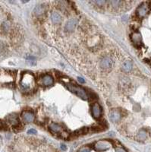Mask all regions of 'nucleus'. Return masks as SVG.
<instances>
[{
    "mask_svg": "<svg viewBox=\"0 0 151 152\" xmlns=\"http://www.w3.org/2000/svg\"><path fill=\"white\" fill-rule=\"evenodd\" d=\"M35 84L34 82V78L33 76L30 74V73H26L23 75L22 80L21 82V85L23 90L24 91H30L31 90Z\"/></svg>",
    "mask_w": 151,
    "mask_h": 152,
    "instance_id": "nucleus-1",
    "label": "nucleus"
},
{
    "mask_svg": "<svg viewBox=\"0 0 151 152\" xmlns=\"http://www.w3.org/2000/svg\"><path fill=\"white\" fill-rule=\"evenodd\" d=\"M66 86L69 88V91H71L72 93L75 94L76 95H78L79 97L82 98L83 100H87V99L88 95H87V94L86 93V91L83 88L80 87H78V86H74L73 84H68Z\"/></svg>",
    "mask_w": 151,
    "mask_h": 152,
    "instance_id": "nucleus-2",
    "label": "nucleus"
},
{
    "mask_svg": "<svg viewBox=\"0 0 151 152\" xmlns=\"http://www.w3.org/2000/svg\"><path fill=\"white\" fill-rule=\"evenodd\" d=\"M113 66V60L110 57H104L100 62V66L103 69H111Z\"/></svg>",
    "mask_w": 151,
    "mask_h": 152,
    "instance_id": "nucleus-3",
    "label": "nucleus"
},
{
    "mask_svg": "<svg viewBox=\"0 0 151 152\" xmlns=\"http://www.w3.org/2000/svg\"><path fill=\"white\" fill-rule=\"evenodd\" d=\"M110 144L106 141H99L95 145V148L97 151H105L110 148Z\"/></svg>",
    "mask_w": 151,
    "mask_h": 152,
    "instance_id": "nucleus-4",
    "label": "nucleus"
},
{
    "mask_svg": "<svg viewBox=\"0 0 151 152\" xmlns=\"http://www.w3.org/2000/svg\"><path fill=\"white\" fill-rule=\"evenodd\" d=\"M148 11H149V9H148L147 5L143 4L137 9V14L139 18H143V17H144L146 14H147Z\"/></svg>",
    "mask_w": 151,
    "mask_h": 152,
    "instance_id": "nucleus-5",
    "label": "nucleus"
},
{
    "mask_svg": "<svg viewBox=\"0 0 151 152\" xmlns=\"http://www.w3.org/2000/svg\"><path fill=\"white\" fill-rule=\"evenodd\" d=\"M22 118L23 120L26 123H31L34 120V115L31 112L29 111H24L22 113Z\"/></svg>",
    "mask_w": 151,
    "mask_h": 152,
    "instance_id": "nucleus-6",
    "label": "nucleus"
},
{
    "mask_svg": "<svg viewBox=\"0 0 151 152\" xmlns=\"http://www.w3.org/2000/svg\"><path fill=\"white\" fill-rule=\"evenodd\" d=\"M91 110H92V114H93L94 118L98 119V118L100 117V116H101V107L98 103H94L92 106Z\"/></svg>",
    "mask_w": 151,
    "mask_h": 152,
    "instance_id": "nucleus-7",
    "label": "nucleus"
},
{
    "mask_svg": "<svg viewBox=\"0 0 151 152\" xmlns=\"http://www.w3.org/2000/svg\"><path fill=\"white\" fill-rule=\"evenodd\" d=\"M110 118L111 121H112L114 123H117L121 119V114L119 111L117 110L111 111L110 113Z\"/></svg>",
    "mask_w": 151,
    "mask_h": 152,
    "instance_id": "nucleus-8",
    "label": "nucleus"
},
{
    "mask_svg": "<svg viewBox=\"0 0 151 152\" xmlns=\"http://www.w3.org/2000/svg\"><path fill=\"white\" fill-rule=\"evenodd\" d=\"M76 25H77V20L76 19H71L67 22L66 25L65 27V29L67 31H72L76 27Z\"/></svg>",
    "mask_w": 151,
    "mask_h": 152,
    "instance_id": "nucleus-9",
    "label": "nucleus"
},
{
    "mask_svg": "<svg viewBox=\"0 0 151 152\" xmlns=\"http://www.w3.org/2000/svg\"><path fill=\"white\" fill-rule=\"evenodd\" d=\"M42 83L45 86H49L53 84V78L49 75H46L42 78Z\"/></svg>",
    "mask_w": 151,
    "mask_h": 152,
    "instance_id": "nucleus-10",
    "label": "nucleus"
},
{
    "mask_svg": "<svg viewBox=\"0 0 151 152\" xmlns=\"http://www.w3.org/2000/svg\"><path fill=\"white\" fill-rule=\"evenodd\" d=\"M49 129L54 132V133H59L61 135H64V132H62V129L61 128L60 125H58V124H55V123H52V124L49 125Z\"/></svg>",
    "mask_w": 151,
    "mask_h": 152,
    "instance_id": "nucleus-11",
    "label": "nucleus"
},
{
    "mask_svg": "<svg viewBox=\"0 0 151 152\" xmlns=\"http://www.w3.org/2000/svg\"><path fill=\"white\" fill-rule=\"evenodd\" d=\"M131 40L135 45H140L141 43V36L139 33H134L131 37Z\"/></svg>",
    "mask_w": 151,
    "mask_h": 152,
    "instance_id": "nucleus-12",
    "label": "nucleus"
},
{
    "mask_svg": "<svg viewBox=\"0 0 151 152\" xmlns=\"http://www.w3.org/2000/svg\"><path fill=\"white\" fill-rule=\"evenodd\" d=\"M46 12V7L43 5H38L34 9V13L37 15H41V14H44Z\"/></svg>",
    "mask_w": 151,
    "mask_h": 152,
    "instance_id": "nucleus-13",
    "label": "nucleus"
},
{
    "mask_svg": "<svg viewBox=\"0 0 151 152\" xmlns=\"http://www.w3.org/2000/svg\"><path fill=\"white\" fill-rule=\"evenodd\" d=\"M51 18H52V21H53V22L54 24H58V23H60L61 22V20H62L60 14L56 13V12H53L52 14Z\"/></svg>",
    "mask_w": 151,
    "mask_h": 152,
    "instance_id": "nucleus-14",
    "label": "nucleus"
},
{
    "mask_svg": "<svg viewBox=\"0 0 151 152\" xmlns=\"http://www.w3.org/2000/svg\"><path fill=\"white\" fill-rule=\"evenodd\" d=\"M122 68L125 71H131V69H132V63L130 61H127V62H124L122 65Z\"/></svg>",
    "mask_w": 151,
    "mask_h": 152,
    "instance_id": "nucleus-15",
    "label": "nucleus"
},
{
    "mask_svg": "<svg viewBox=\"0 0 151 152\" xmlns=\"http://www.w3.org/2000/svg\"><path fill=\"white\" fill-rule=\"evenodd\" d=\"M147 132L144 131V130H140L139 132H138V135H137V138L140 140V141H144L147 138Z\"/></svg>",
    "mask_w": 151,
    "mask_h": 152,
    "instance_id": "nucleus-16",
    "label": "nucleus"
},
{
    "mask_svg": "<svg viewBox=\"0 0 151 152\" xmlns=\"http://www.w3.org/2000/svg\"><path fill=\"white\" fill-rule=\"evenodd\" d=\"M9 122L12 125H17L18 123V119L16 116H9Z\"/></svg>",
    "mask_w": 151,
    "mask_h": 152,
    "instance_id": "nucleus-17",
    "label": "nucleus"
},
{
    "mask_svg": "<svg viewBox=\"0 0 151 152\" xmlns=\"http://www.w3.org/2000/svg\"><path fill=\"white\" fill-rule=\"evenodd\" d=\"M95 4H97V5H99V6H101V5H104L105 3H106V1H95V2H94Z\"/></svg>",
    "mask_w": 151,
    "mask_h": 152,
    "instance_id": "nucleus-18",
    "label": "nucleus"
},
{
    "mask_svg": "<svg viewBox=\"0 0 151 152\" xmlns=\"http://www.w3.org/2000/svg\"><path fill=\"white\" fill-rule=\"evenodd\" d=\"M3 28H4V30L5 31H8L9 29V23L8 22H5L3 24Z\"/></svg>",
    "mask_w": 151,
    "mask_h": 152,
    "instance_id": "nucleus-19",
    "label": "nucleus"
},
{
    "mask_svg": "<svg viewBox=\"0 0 151 152\" xmlns=\"http://www.w3.org/2000/svg\"><path fill=\"white\" fill-rule=\"evenodd\" d=\"M78 152H90V149L88 148H82L78 151Z\"/></svg>",
    "mask_w": 151,
    "mask_h": 152,
    "instance_id": "nucleus-20",
    "label": "nucleus"
},
{
    "mask_svg": "<svg viewBox=\"0 0 151 152\" xmlns=\"http://www.w3.org/2000/svg\"><path fill=\"white\" fill-rule=\"evenodd\" d=\"M37 133V131L33 129H29L28 131V134H30V135H33V134H36Z\"/></svg>",
    "mask_w": 151,
    "mask_h": 152,
    "instance_id": "nucleus-21",
    "label": "nucleus"
},
{
    "mask_svg": "<svg viewBox=\"0 0 151 152\" xmlns=\"http://www.w3.org/2000/svg\"><path fill=\"white\" fill-rule=\"evenodd\" d=\"M115 152H126L124 149L122 148H117L116 150H115Z\"/></svg>",
    "mask_w": 151,
    "mask_h": 152,
    "instance_id": "nucleus-22",
    "label": "nucleus"
},
{
    "mask_svg": "<svg viewBox=\"0 0 151 152\" xmlns=\"http://www.w3.org/2000/svg\"><path fill=\"white\" fill-rule=\"evenodd\" d=\"M78 82H80L81 83H83V82H84V80H83V78H81V77H78Z\"/></svg>",
    "mask_w": 151,
    "mask_h": 152,
    "instance_id": "nucleus-23",
    "label": "nucleus"
},
{
    "mask_svg": "<svg viewBox=\"0 0 151 152\" xmlns=\"http://www.w3.org/2000/svg\"><path fill=\"white\" fill-rule=\"evenodd\" d=\"M61 148H62L63 151L66 150V147H65V145H61Z\"/></svg>",
    "mask_w": 151,
    "mask_h": 152,
    "instance_id": "nucleus-24",
    "label": "nucleus"
}]
</instances>
